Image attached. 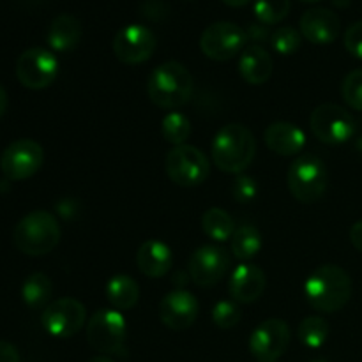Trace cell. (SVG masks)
Here are the masks:
<instances>
[{"mask_svg": "<svg viewBox=\"0 0 362 362\" xmlns=\"http://www.w3.org/2000/svg\"><path fill=\"white\" fill-rule=\"evenodd\" d=\"M304 293L308 303L317 311L336 313L343 310L352 297V279L338 265H320L308 276Z\"/></svg>", "mask_w": 362, "mask_h": 362, "instance_id": "6da1fadb", "label": "cell"}, {"mask_svg": "<svg viewBox=\"0 0 362 362\" xmlns=\"http://www.w3.org/2000/svg\"><path fill=\"white\" fill-rule=\"evenodd\" d=\"M147 94L159 108H180L193 95V76L186 66L170 60L151 73L147 81Z\"/></svg>", "mask_w": 362, "mask_h": 362, "instance_id": "7a4b0ae2", "label": "cell"}, {"mask_svg": "<svg viewBox=\"0 0 362 362\" xmlns=\"http://www.w3.org/2000/svg\"><path fill=\"white\" fill-rule=\"evenodd\" d=\"M257 151L255 136L243 124H228L212 141V161L221 172L240 173L251 165Z\"/></svg>", "mask_w": 362, "mask_h": 362, "instance_id": "3957f363", "label": "cell"}, {"mask_svg": "<svg viewBox=\"0 0 362 362\" xmlns=\"http://www.w3.org/2000/svg\"><path fill=\"white\" fill-rule=\"evenodd\" d=\"M60 226L55 216L48 211H34L21 218L14 226V246L28 257H42L52 253L60 240Z\"/></svg>", "mask_w": 362, "mask_h": 362, "instance_id": "277c9868", "label": "cell"}, {"mask_svg": "<svg viewBox=\"0 0 362 362\" xmlns=\"http://www.w3.org/2000/svg\"><path fill=\"white\" fill-rule=\"evenodd\" d=\"M288 189L300 204H315L327 187V170L324 161L313 154H303L290 165Z\"/></svg>", "mask_w": 362, "mask_h": 362, "instance_id": "5b68a950", "label": "cell"}, {"mask_svg": "<svg viewBox=\"0 0 362 362\" xmlns=\"http://www.w3.org/2000/svg\"><path fill=\"white\" fill-rule=\"evenodd\" d=\"M126 336V318L119 310L101 308L92 315L87 324L88 345L101 354L122 356Z\"/></svg>", "mask_w": 362, "mask_h": 362, "instance_id": "8992f818", "label": "cell"}, {"mask_svg": "<svg viewBox=\"0 0 362 362\" xmlns=\"http://www.w3.org/2000/svg\"><path fill=\"white\" fill-rule=\"evenodd\" d=\"M165 168L173 184L182 187H194L207 180L211 173V163L200 148L184 144L173 147L168 152Z\"/></svg>", "mask_w": 362, "mask_h": 362, "instance_id": "52a82bcc", "label": "cell"}, {"mask_svg": "<svg viewBox=\"0 0 362 362\" xmlns=\"http://www.w3.org/2000/svg\"><path fill=\"white\" fill-rule=\"evenodd\" d=\"M310 127L315 136L329 145L349 141L356 133V120L352 113L334 103L317 106L310 117Z\"/></svg>", "mask_w": 362, "mask_h": 362, "instance_id": "ba28073f", "label": "cell"}, {"mask_svg": "<svg viewBox=\"0 0 362 362\" xmlns=\"http://www.w3.org/2000/svg\"><path fill=\"white\" fill-rule=\"evenodd\" d=\"M247 42V34L243 27L232 21H216L204 30L200 48L205 57L218 62L233 59L243 52Z\"/></svg>", "mask_w": 362, "mask_h": 362, "instance_id": "9c48e42d", "label": "cell"}, {"mask_svg": "<svg viewBox=\"0 0 362 362\" xmlns=\"http://www.w3.org/2000/svg\"><path fill=\"white\" fill-rule=\"evenodd\" d=\"M45 151L30 138H20L4 148L0 156V170L9 180H25L41 170Z\"/></svg>", "mask_w": 362, "mask_h": 362, "instance_id": "30bf717a", "label": "cell"}, {"mask_svg": "<svg viewBox=\"0 0 362 362\" xmlns=\"http://www.w3.org/2000/svg\"><path fill=\"white\" fill-rule=\"evenodd\" d=\"M59 74V60L49 49L28 48L18 57L16 76L23 87L42 90L55 81Z\"/></svg>", "mask_w": 362, "mask_h": 362, "instance_id": "8fae6325", "label": "cell"}, {"mask_svg": "<svg viewBox=\"0 0 362 362\" xmlns=\"http://www.w3.org/2000/svg\"><path fill=\"white\" fill-rule=\"evenodd\" d=\"M85 317H87V311L80 300L73 297H62V299L53 300L42 310L41 324L49 336L66 339L83 327Z\"/></svg>", "mask_w": 362, "mask_h": 362, "instance_id": "7c38bea8", "label": "cell"}, {"mask_svg": "<svg viewBox=\"0 0 362 362\" xmlns=\"http://www.w3.org/2000/svg\"><path fill=\"white\" fill-rule=\"evenodd\" d=\"M292 339L288 324L279 318H269L257 325L250 336V350L258 362H278Z\"/></svg>", "mask_w": 362, "mask_h": 362, "instance_id": "4fadbf2b", "label": "cell"}, {"mask_svg": "<svg viewBox=\"0 0 362 362\" xmlns=\"http://www.w3.org/2000/svg\"><path fill=\"white\" fill-rule=\"evenodd\" d=\"M112 46L120 62L134 66L151 59L156 49V35L145 25L131 23L117 32Z\"/></svg>", "mask_w": 362, "mask_h": 362, "instance_id": "5bb4252c", "label": "cell"}, {"mask_svg": "<svg viewBox=\"0 0 362 362\" xmlns=\"http://www.w3.org/2000/svg\"><path fill=\"white\" fill-rule=\"evenodd\" d=\"M230 264L232 260L223 247L209 244V246L198 247L191 255L187 271H189L191 281H194L202 288H209L221 281L223 276L228 272Z\"/></svg>", "mask_w": 362, "mask_h": 362, "instance_id": "9a60e30c", "label": "cell"}, {"mask_svg": "<svg viewBox=\"0 0 362 362\" xmlns=\"http://www.w3.org/2000/svg\"><path fill=\"white\" fill-rule=\"evenodd\" d=\"M197 297L187 290H173L166 293L159 303V318L172 331H186L194 324L198 317Z\"/></svg>", "mask_w": 362, "mask_h": 362, "instance_id": "2e32d148", "label": "cell"}, {"mask_svg": "<svg viewBox=\"0 0 362 362\" xmlns=\"http://www.w3.org/2000/svg\"><path fill=\"white\" fill-rule=\"evenodd\" d=\"M300 34L313 45H329L338 39L341 32V21L338 14L325 7H310L300 16Z\"/></svg>", "mask_w": 362, "mask_h": 362, "instance_id": "e0dca14e", "label": "cell"}, {"mask_svg": "<svg viewBox=\"0 0 362 362\" xmlns=\"http://www.w3.org/2000/svg\"><path fill=\"white\" fill-rule=\"evenodd\" d=\"M267 286V278L260 267L243 264L232 272L228 281V292L233 300L240 304H251L262 297Z\"/></svg>", "mask_w": 362, "mask_h": 362, "instance_id": "ac0fdd59", "label": "cell"}, {"mask_svg": "<svg viewBox=\"0 0 362 362\" xmlns=\"http://www.w3.org/2000/svg\"><path fill=\"white\" fill-rule=\"evenodd\" d=\"M173 264V255L168 244L158 239H148L138 247L136 265L147 278H163Z\"/></svg>", "mask_w": 362, "mask_h": 362, "instance_id": "d6986e66", "label": "cell"}, {"mask_svg": "<svg viewBox=\"0 0 362 362\" xmlns=\"http://www.w3.org/2000/svg\"><path fill=\"white\" fill-rule=\"evenodd\" d=\"M265 145L278 156H296L306 145V134L297 124L274 122L264 134Z\"/></svg>", "mask_w": 362, "mask_h": 362, "instance_id": "ffe728a7", "label": "cell"}, {"mask_svg": "<svg viewBox=\"0 0 362 362\" xmlns=\"http://www.w3.org/2000/svg\"><path fill=\"white\" fill-rule=\"evenodd\" d=\"M271 55L258 45H251L243 49L239 59V73L250 85H264L272 74Z\"/></svg>", "mask_w": 362, "mask_h": 362, "instance_id": "44dd1931", "label": "cell"}, {"mask_svg": "<svg viewBox=\"0 0 362 362\" xmlns=\"http://www.w3.org/2000/svg\"><path fill=\"white\" fill-rule=\"evenodd\" d=\"M81 21L74 14H59L48 28V45L55 52H69L81 39Z\"/></svg>", "mask_w": 362, "mask_h": 362, "instance_id": "7402d4cb", "label": "cell"}, {"mask_svg": "<svg viewBox=\"0 0 362 362\" xmlns=\"http://www.w3.org/2000/svg\"><path fill=\"white\" fill-rule=\"evenodd\" d=\"M106 297L115 310H133L140 299V286L131 276L117 274L106 285Z\"/></svg>", "mask_w": 362, "mask_h": 362, "instance_id": "603a6c76", "label": "cell"}, {"mask_svg": "<svg viewBox=\"0 0 362 362\" xmlns=\"http://www.w3.org/2000/svg\"><path fill=\"white\" fill-rule=\"evenodd\" d=\"M53 285L52 279L42 272H34L28 276L21 285V299L32 310L46 308L48 300L52 299Z\"/></svg>", "mask_w": 362, "mask_h": 362, "instance_id": "cb8c5ba5", "label": "cell"}, {"mask_svg": "<svg viewBox=\"0 0 362 362\" xmlns=\"http://www.w3.org/2000/svg\"><path fill=\"white\" fill-rule=\"evenodd\" d=\"M202 228H204L205 235L211 237L212 240L225 243V240L232 239V235L235 233V223L226 211L219 207H211L202 216Z\"/></svg>", "mask_w": 362, "mask_h": 362, "instance_id": "d4e9b609", "label": "cell"}, {"mask_svg": "<svg viewBox=\"0 0 362 362\" xmlns=\"http://www.w3.org/2000/svg\"><path fill=\"white\" fill-rule=\"evenodd\" d=\"M230 240H232V253L243 262L257 257L262 250V235L253 225L239 226Z\"/></svg>", "mask_w": 362, "mask_h": 362, "instance_id": "484cf974", "label": "cell"}, {"mask_svg": "<svg viewBox=\"0 0 362 362\" xmlns=\"http://www.w3.org/2000/svg\"><path fill=\"white\" fill-rule=\"evenodd\" d=\"M299 341L308 349H320L329 338V324L322 317L304 318L297 329Z\"/></svg>", "mask_w": 362, "mask_h": 362, "instance_id": "4316f807", "label": "cell"}, {"mask_svg": "<svg viewBox=\"0 0 362 362\" xmlns=\"http://www.w3.org/2000/svg\"><path fill=\"white\" fill-rule=\"evenodd\" d=\"M161 133L168 144L179 145L186 144V140L191 134V122L187 120L186 115L179 112H170L168 115H165L161 122Z\"/></svg>", "mask_w": 362, "mask_h": 362, "instance_id": "83f0119b", "label": "cell"}, {"mask_svg": "<svg viewBox=\"0 0 362 362\" xmlns=\"http://www.w3.org/2000/svg\"><path fill=\"white\" fill-rule=\"evenodd\" d=\"M255 16L264 25H276L290 13V0H255Z\"/></svg>", "mask_w": 362, "mask_h": 362, "instance_id": "f1b7e54d", "label": "cell"}, {"mask_svg": "<svg viewBox=\"0 0 362 362\" xmlns=\"http://www.w3.org/2000/svg\"><path fill=\"white\" fill-rule=\"evenodd\" d=\"M300 32L293 27H281L272 32L271 45L281 55H292L300 48Z\"/></svg>", "mask_w": 362, "mask_h": 362, "instance_id": "f546056e", "label": "cell"}, {"mask_svg": "<svg viewBox=\"0 0 362 362\" xmlns=\"http://www.w3.org/2000/svg\"><path fill=\"white\" fill-rule=\"evenodd\" d=\"M341 95L350 108L362 112V69L346 74L341 83Z\"/></svg>", "mask_w": 362, "mask_h": 362, "instance_id": "4dcf8cb0", "label": "cell"}, {"mask_svg": "<svg viewBox=\"0 0 362 362\" xmlns=\"http://www.w3.org/2000/svg\"><path fill=\"white\" fill-rule=\"evenodd\" d=\"M243 315H240L239 306L230 300H221L212 310V322L216 327L219 329H233L240 322Z\"/></svg>", "mask_w": 362, "mask_h": 362, "instance_id": "1f68e13d", "label": "cell"}, {"mask_svg": "<svg viewBox=\"0 0 362 362\" xmlns=\"http://www.w3.org/2000/svg\"><path fill=\"white\" fill-rule=\"evenodd\" d=\"M345 48L350 55L362 60V21H356L346 28Z\"/></svg>", "mask_w": 362, "mask_h": 362, "instance_id": "d6a6232c", "label": "cell"}, {"mask_svg": "<svg viewBox=\"0 0 362 362\" xmlns=\"http://www.w3.org/2000/svg\"><path fill=\"white\" fill-rule=\"evenodd\" d=\"M233 197L237 202H251L257 197V182L251 177H239L233 184Z\"/></svg>", "mask_w": 362, "mask_h": 362, "instance_id": "836d02e7", "label": "cell"}, {"mask_svg": "<svg viewBox=\"0 0 362 362\" xmlns=\"http://www.w3.org/2000/svg\"><path fill=\"white\" fill-rule=\"evenodd\" d=\"M141 11H144L145 16L159 20V18L166 16L168 7H166V4L163 2V0H147V2H144V6H141Z\"/></svg>", "mask_w": 362, "mask_h": 362, "instance_id": "e575fe53", "label": "cell"}, {"mask_svg": "<svg viewBox=\"0 0 362 362\" xmlns=\"http://www.w3.org/2000/svg\"><path fill=\"white\" fill-rule=\"evenodd\" d=\"M0 362H21L20 352L9 341H0Z\"/></svg>", "mask_w": 362, "mask_h": 362, "instance_id": "d590c367", "label": "cell"}, {"mask_svg": "<svg viewBox=\"0 0 362 362\" xmlns=\"http://www.w3.org/2000/svg\"><path fill=\"white\" fill-rule=\"evenodd\" d=\"M246 34H247V39H253V41H264V39L269 37V28L265 27L264 23L262 25L255 23L247 28Z\"/></svg>", "mask_w": 362, "mask_h": 362, "instance_id": "8d00e7d4", "label": "cell"}, {"mask_svg": "<svg viewBox=\"0 0 362 362\" xmlns=\"http://www.w3.org/2000/svg\"><path fill=\"white\" fill-rule=\"evenodd\" d=\"M350 240H352L354 247L362 253V219L354 223L352 228H350Z\"/></svg>", "mask_w": 362, "mask_h": 362, "instance_id": "74e56055", "label": "cell"}, {"mask_svg": "<svg viewBox=\"0 0 362 362\" xmlns=\"http://www.w3.org/2000/svg\"><path fill=\"white\" fill-rule=\"evenodd\" d=\"M7 105H9V98H7L6 88L0 85V119H2L4 113L7 112Z\"/></svg>", "mask_w": 362, "mask_h": 362, "instance_id": "f35d334b", "label": "cell"}, {"mask_svg": "<svg viewBox=\"0 0 362 362\" xmlns=\"http://www.w3.org/2000/svg\"><path fill=\"white\" fill-rule=\"evenodd\" d=\"M223 2L230 7H243L246 6V4H250L251 0H223Z\"/></svg>", "mask_w": 362, "mask_h": 362, "instance_id": "ab89813d", "label": "cell"}, {"mask_svg": "<svg viewBox=\"0 0 362 362\" xmlns=\"http://www.w3.org/2000/svg\"><path fill=\"white\" fill-rule=\"evenodd\" d=\"M87 362H115V361L108 356H95V357H92V359H88Z\"/></svg>", "mask_w": 362, "mask_h": 362, "instance_id": "60d3db41", "label": "cell"}, {"mask_svg": "<svg viewBox=\"0 0 362 362\" xmlns=\"http://www.w3.org/2000/svg\"><path fill=\"white\" fill-rule=\"evenodd\" d=\"M334 2V6L338 7H349L350 6V0H332Z\"/></svg>", "mask_w": 362, "mask_h": 362, "instance_id": "b9f144b4", "label": "cell"}, {"mask_svg": "<svg viewBox=\"0 0 362 362\" xmlns=\"http://www.w3.org/2000/svg\"><path fill=\"white\" fill-rule=\"evenodd\" d=\"M310 362H329V361H324V359H315V361H310Z\"/></svg>", "mask_w": 362, "mask_h": 362, "instance_id": "7bdbcfd3", "label": "cell"}, {"mask_svg": "<svg viewBox=\"0 0 362 362\" xmlns=\"http://www.w3.org/2000/svg\"><path fill=\"white\" fill-rule=\"evenodd\" d=\"M300 2H318V0H300Z\"/></svg>", "mask_w": 362, "mask_h": 362, "instance_id": "ee69618b", "label": "cell"}]
</instances>
